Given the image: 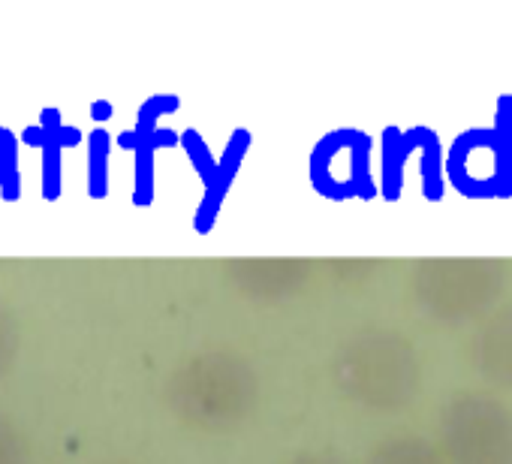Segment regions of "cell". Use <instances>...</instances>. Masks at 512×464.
Listing matches in <instances>:
<instances>
[{
	"label": "cell",
	"mask_w": 512,
	"mask_h": 464,
	"mask_svg": "<svg viewBox=\"0 0 512 464\" xmlns=\"http://www.w3.org/2000/svg\"><path fill=\"white\" fill-rule=\"evenodd\" d=\"M263 401V380L253 359L214 344L190 353L166 380V407L190 431L229 434L247 425Z\"/></svg>",
	"instance_id": "6da1fadb"
},
{
	"label": "cell",
	"mask_w": 512,
	"mask_h": 464,
	"mask_svg": "<svg viewBox=\"0 0 512 464\" xmlns=\"http://www.w3.org/2000/svg\"><path fill=\"white\" fill-rule=\"evenodd\" d=\"M329 380L347 404L365 413H404L422 395L425 365L407 332L368 323L335 347Z\"/></svg>",
	"instance_id": "7a4b0ae2"
},
{
	"label": "cell",
	"mask_w": 512,
	"mask_h": 464,
	"mask_svg": "<svg viewBox=\"0 0 512 464\" xmlns=\"http://www.w3.org/2000/svg\"><path fill=\"white\" fill-rule=\"evenodd\" d=\"M449 464H512V404L488 389H458L437 419Z\"/></svg>",
	"instance_id": "3957f363"
},
{
	"label": "cell",
	"mask_w": 512,
	"mask_h": 464,
	"mask_svg": "<svg viewBox=\"0 0 512 464\" xmlns=\"http://www.w3.org/2000/svg\"><path fill=\"white\" fill-rule=\"evenodd\" d=\"M506 284V272L491 260H428L410 275L413 305L440 323H458L485 314Z\"/></svg>",
	"instance_id": "277c9868"
},
{
	"label": "cell",
	"mask_w": 512,
	"mask_h": 464,
	"mask_svg": "<svg viewBox=\"0 0 512 464\" xmlns=\"http://www.w3.org/2000/svg\"><path fill=\"white\" fill-rule=\"evenodd\" d=\"M446 178L467 199H503L512 193V94L497 100L488 127H470L455 136Z\"/></svg>",
	"instance_id": "5b68a950"
},
{
	"label": "cell",
	"mask_w": 512,
	"mask_h": 464,
	"mask_svg": "<svg viewBox=\"0 0 512 464\" xmlns=\"http://www.w3.org/2000/svg\"><path fill=\"white\" fill-rule=\"evenodd\" d=\"M311 184L326 199H371L377 193L371 175V136L356 127L323 133L308 157Z\"/></svg>",
	"instance_id": "8992f818"
},
{
	"label": "cell",
	"mask_w": 512,
	"mask_h": 464,
	"mask_svg": "<svg viewBox=\"0 0 512 464\" xmlns=\"http://www.w3.org/2000/svg\"><path fill=\"white\" fill-rule=\"evenodd\" d=\"M464 359L485 383L512 389V302L479 317L464 344Z\"/></svg>",
	"instance_id": "52a82bcc"
},
{
	"label": "cell",
	"mask_w": 512,
	"mask_h": 464,
	"mask_svg": "<svg viewBox=\"0 0 512 464\" xmlns=\"http://www.w3.org/2000/svg\"><path fill=\"white\" fill-rule=\"evenodd\" d=\"M247 148H250V133L244 127L232 130V136L226 139V148L217 157L214 178L208 184H202L205 193H202V199L196 205V214H193V229L199 232V236H208V232L214 229V223L220 217V208H223V202H226V196H229V190H232V184H235V178H238V172L244 166Z\"/></svg>",
	"instance_id": "ba28073f"
},
{
	"label": "cell",
	"mask_w": 512,
	"mask_h": 464,
	"mask_svg": "<svg viewBox=\"0 0 512 464\" xmlns=\"http://www.w3.org/2000/svg\"><path fill=\"white\" fill-rule=\"evenodd\" d=\"M181 142V133L157 127V130H124L118 136V145L133 151V202L136 205H151L154 202V157L160 148H169Z\"/></svg>",
	"instance_id": "9c48e42d"
},
{
	"label": "cell",
	"mask_w": 512,
	"mask_h": 464,
	"mask_svg": "<svg viewBox=\"0 0 512 464\" xmlns=\"http://www.w3.org/2000/svg\"><path fill=\"white\" fill-rule=\"evenodd\" d=\"M425 136V127H410V130H401V127H386L383 130V169H380V184H383V196L389 202H398L401 199V190H404V172H407V163L413 157V151H419V142Z\"/></svg>",
	"instance_id": "30bf717a"
},
{
	"label": "cell",
	"mask_w": 512,
	"mask_h": 464,
	"mask_svg": "<svg viewBox=\"0 0 512 464\" xmlns=\"http://www.w3.org/2000/svg\"><path fill=\"white\" fill-rule=\"evenodd\" d=\"M362 464H449L440 443L425 434H392L377 440Z\"/></svg>",
	"instance_id": "8fae6325"
},
{
	"label": "cell",
	"mask_w": 512,
	"mask_h": 464,
	"mask_svg": "<svg viewBox=\"0 0 512 464\" xmlns=\"http://www.w3.org/2000/svg\"><path fill=\"white\" fill-rule=\"evenodd\" d=\"M109 157H112V136L97 127L88 136V190L94 199L109 193Z\"/></svg>",
	"instance_id": "7c38bea8"
},
{
	"label": "cell",
	"mask_w": 512,
	"mask_h": 464,
	"mask_svg": "<svg viewBox=\"0 0 512 464\" xmlns=\"http://www.w3.org/2000/svg\"><path fill=\"white\" fill-rule=\"evenodd\" d=\"M0 196L7 202L22 196V172H19V139L7 127H0Z\"/></svg>",
	"instance_id": "4fadbf2b"
},
{
	"label": "cell",
	"mask_w": 512,
	"mask_h": 464,
	"mask_svg": "<svg viewBox=\"0 0 512 464\" xmlns=\"http://www.w3.org/2000/svg\"><path fill=\"white\" fill-rule=\"evenodd\" d=\"M181 148L187 151V157H190L196 175L202 178V184H208V181L214 178V172H217V157H214V151L205 145L202 133L193 130V127L184 130V133H181Z\"/></svg>",
	"instance_id": "5bb4252c"
},
{
	"label": "cell",
	"mask_w": 512,
	"mask_h": 464,
	"mask_svg": "<svg viewBox=\"0 0 512 464\" xmlns=\"http://www.w3.org/2000/svg\"><path fill=\"white\" fill-rule=\"evenodd\" d=\"M61 157H64V148L58 142L43 148V196L46 199H58L61 196V187H64Z\"/></svg>",
	"instance_id": "9a60e30c"
},
{
	"label": "cell",
	"mask_w": 512,
	"mask_h": 464,
	"mask_svg": "<svg viewBox=\"0 0 512 464\" xmlns=\"http://www.w3.org/2000/svg\"><path fill=\"white\" fill-rule=\"evenodd\" d=\"M278 464H353L344 452L326 446H302L278 458Z\"/></svg>",
	"instance_id": "2e32d148"
},
{
	"label": "cell",
	"mask_w": 512,
	"mask_h": 464,
	"mask_svg": "<svg viewBox=\"0 0 512 464\" xmlns=\"http://www.w3.org/2000/svg\"><path fill=\"white\" fill-rule=\"evenodd\" d=\"M0 464H25L22 437L13 428H0Z\"/></svg>",
	"instance_id": "e0dca14e"
},
{
	"label": "cell",
	"mask_w": 512,
	"mask_h": 464,
	"mask_svg": "<svg viewBox=\"0 0 512 464\" xmlns=\"http://www.w3.org/2000/svg\"><path fill=\"white\" fill-rule=\"evenodd\" d=\"M91 115H94V121H106V118H112V115H115V109H112V103H109V100H97V103L91 106Z\"/></svg>",
	"instance_id": "ac0fdd59"
}]
</instances>
